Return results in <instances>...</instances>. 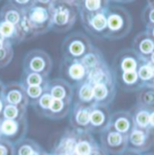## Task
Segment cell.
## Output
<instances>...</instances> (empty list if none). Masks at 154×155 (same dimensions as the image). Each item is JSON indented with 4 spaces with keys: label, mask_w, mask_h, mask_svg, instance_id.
Returning a JSON list of instances; mask_svg holds the SVG:
<instances>
[{
    "label": "cell",
    "mask_w": 154,
    "mask_h": 155,
    "mask_svg": "<svg viewBox=\"0 0 154 155\" xmlns=\"http://www.w3.org/2000/svg\"><path fill=\"white\" fill-rule=\"evenodd\" d=\"M51 29L50 5L34 3L24 10V18L20 25V33L24 41L44 35Z\"/></svg>",
    "instance_id": "obj_1"
},
{
    "label": "cell",
    "mask_w": 154,
    "mask_h": 155,
    "mask_svg": "<svg viewBox=\"0 0 154 155\" xmlns=\"http://www.w3.org/2000/svg\"><path fill=\"white\" fill-rule=\"evenodd\" d=\"M51 15V29L62 34L70 31L75 25L77 7L66 0H53L50 5Z\"/></svg>",
    "instance_id": "obj_2"
},
{
    "label": "cell",
    "mask_w": 154,
    "mask_h": 155,
    "mask_svg": "<svg viewBox=\"0 0 154 155\" xmlns=\"http://www.w3.org/2000/svg\"><path fill=\"white\" fill-rule=\"evenodd\" d=\"M106 20L107 29L106 39L114 41L123 38L132 30V16L123 7L110 6L106 11Z\"/></svg>",
    "instance_id": "obj_3"
},
{
    "label": "cell",
    "mask_w": 154,
    "mask_h": 155,
    "mask_svg": "<svg viewBox=\"0 0 154 155\" xmlns=\"http://www.w3.org/2000/svg\"><path fill=\"white\" fill-rule=\"evenodd\" d=\"M93 47L88 36L81 32H74L67 35L62 42L61 52L63 60H81Z\"/></svg>",
    "instance_id": "obj_4"
},
{
    "label": "cell",
    "mask_w": 154,
    "mask_h": 155,
    "mask_svg": "<svg viewBox=\"0 0 154 155\" xmlns=\"http://www.w3.org/2000/svg\"><path fill=\"white\" fill-rule=\"evenodd\" d=\"M24 72H34L48 78L52 69V60L44 51L35 49L30 51L23 62Z\"/></svg>",
    "instance_id": "obj_5"
},
{
    "label": "cell",
    "mask_w": 154,
    "mask_h": 155,
    "mask_svg": "<svg viewBox=\"0 0 154 155\" xmlns=\"http://www.w3.org/2000/svg\"><path fill=\"white\" fill-rule=\"evenodd\" d=\"M106 11L97 13H86L79 11L81 24L84 29L96 38L106 39L107 29Z\"/></svg>",
    "instance_id": "obj_6"
},
{
    "label": "cell",
    "mask_w": 154,
    "mask_h": 155,
    "mask_svg": "<svg viewBox=\"0 0 154 155\" xmlns=\"http://www.w3.org/2000/svg\"><path fill=\"white\" fill-rule=\"evenodd\" d=\"M143 58L138 55L133 49H125L120 51L114 60L113 72H126L137 71L143 61Z\"/></svg>",
    "instance_id": "obj_7"
},
{
    "label": "cell",
    "mask_w": 154,
    "mask_h": 155,
    "mask_svg": "<svg viewBox=\"0 0 154 155\" xmlns=\"http://www.w3.org/2000/svg\"><path fill=\"white\" fill-rule=\"evenodd\" d=\"M3 101L4 104L13 105L25 109L30 104L25 86L17 82H11L5 85Z\"/></svg>",
    "instance_id": "obj_8"
},
{
    "label": "cell",
    "mask_w": 154,
    "mask_h": 155,
    "mask_svg": "<svg viewBox=\"0 0 154 155\" xmlns=\"http://www.w3.org/2000/svg\"><path fill=\"white\" fill-rule=\"evenodd\" d=\"M87 81L92 86L97 84H116V78L106 61L88 71Z\"/></svg>",
    "instance_id": "obj_9"
},
{
    "label": "cell",
    "mask_w": 154,
    "mask_h": 155,
    "mask_svg": "<svg viewBox=\"0 0 154 155\" xmlns=\"http://www.w3.org/2000/svg\"><path fill=\"white\" fill-rule=\"evenodd\" d=\"M62 67H64L62 71L65 77L70 78L73 82H76V86L87 80L88 71L83 65L80 60H63Z\"/></svg>",
    "instance_id": "obj_10"
},
{
    "label": "cell",
    "mask_w": 154,
    "mask_h": 155,
    "mask_svg": "<svg viewBox=\"0 0 154 155\" xmlns=\"http://www.w3.org/2000/svg\"><path fill=\"white\" fill-rule=\"evenodd\" d=\"M47 90L54 99L72 101L74 96L72 86L63 78H55L49 81Z\"/></svg>",
    "instance_id": "obj_11"
},
{
    "label": "cell",
    "mask_w": 154,
    "mask_h": 155,
    "mask_svg": "<svg viewBox=\"0 0 154 155\" xmlns=\"http://www.w3.org/2000/svg\"><path fill=\"white\" fill-rule=\"evenodd\" d=\"M133 50L143 59L148 60L154 51V40L146 31L139 33L133 41Z\"/></svg>",
    "instance_id": "obj_12"
},
{
    "label": "cell",
    "mask_w": 154,
    "mask_h": 155,
    "mask_svg": "<svg viewBox=\"0 0 154 155\" xmlns=\"http://www.w3.org/2000/svg\"><path fill=\"white\" fill-rule=\"evenodd\" d=\"M24 18V10L17 7L14 4L8 2L5 4L0 10V21L7 22L16 27L19 32L22 41H24L23 37L20 33V25Z\"/></svg>",
    "instance_id": "obj_13"
},
{
    "label": "cell",
    "mask_w": 154,
    "mask_h": 155,
    "mask_svg": "<svg viewBox=\"0 0 154 155\" xmlns=\"http://www.w3.org/2000/svg\"><path fill=\"white\" fill-rule=\"evenodd\" d=\"M95 103L101 106H107L116 97V84H97L93 86Z\"/></svg>",
    "instance_id": "obj_14"
},
{
    "label": "cell",
    "mask_w": 154,
    "mask_h": 155,
    "mask_svg": "<svg viewBox=\"0 0 154 155\" xmlns=\"http://www.w3.org/2000/svg\"><path fill=\"white\" fill-rule=\"evenodd\" d=\"M115 78L116 81V79L118 80L121 87L126 91H139L142 87H145L139 78L137 71L116 73Z\"/></svg>",
    "instance_id": "obj_15"
},
{
    "label": "cell",
    "mask_w": 154,
    "mask_h": 155,
    "mask_svg": "<svg viewBox=\"0 0 154 155\" xmlns=\"http://www.w3.org/2000/svg\"><path fill=\"white\" fill-rule=\"evenodd\" d=\"M110 126L121 134H127L134 125L133 116L127 111H117L110 116Z\"/></svg>",
    "instance_id": "obj_16"
},
{
    "label": "cell",
    "mask_w": 154,
    "mask_h": 155,
    "mask_svg": "<svg viewBox=\"0 0 154 155\" xmlns=\"http://www.w3.org/2000/svg\"><path fill=\"white\" fill-rule=\"evenodd\" d=\"M94 105L75 103L71 115V123L77 127L90 126V111Z\"/></svg>",
    "instance_id": "obj_17"
},
{
    "label": "cell",
    "mask_w": 154,
    "mask_h": 155,
    "mask_svg": "<svg viewBox=\"0 0 154 155\" xmlns=\"http://www.w3.org/2000/svg\"><path fill=\"white\" fill-rule=\"evenodd\" d=\"M110 116L107 106L95 104L90 111V126L100 128L107 125L110 121Z\"/></svg>",
    "instance_id": "obj_18"
},
{
    "label": "cell",
    "mask_w": 154,
    "mask_h": 155,
    "mask_svg": "<svg viewBox=\"0 0 154 155\" xmlns=\"http://www.w3.org/2000/svg\"><path fill=\"white\" fill-rule=\"evenodd\" d=\"M70 105H71V101L53 98L49 109L45 111L42 115L55 119L62 118L67 116V114L69 113Z\"/></svg>",
    "instance_id": "obj_19"
},
{
    "label": "cell",
    "mask_w": 154,
    "mask_h": 155,
    "mask_svg": "<svg viewBox=\"0 0 154 155\" xmlns=\"http://www.w3.org/2000/svg\"><path fill=\"white\" fill-rule=\"evenodd\" d=\"M75 97H76L75 103L87 104V105L96 104L94 100L93 86L87 80L77 85Z\"/></svg>",
    "instance_id": "obj_20"
},
{
    "label": "cell",
    "mask_w": 154,
    "mask_h": 155,
    "mask_svg": "<svg viewBox=\"0 0 154 155\" xmlns=\"http://www.w3.org/2000/svg\"><path fill=\"white\" fill-rule=\"evenodd\" d=\"M109 7V0H82L77 9L86 13H97L106 11Z\"/></svg>",
    "instance_id": "obj_21"
},
{
    "label": "cell",
    "mask_w": 154,
    "mask_h": 155,
    "mask_svg": "<svg viewBox=\"0 0 154 155\" xmlns=\"http://www.w3.org/2000/svg\"><path fill=\"white\" fill-rule=\"evenodd\" d=\"M137 105L152 111L154 110V87L145 86L137 93Z\"/></svg>",
    "instance_id": "obj_22"
},
{
    "label": "cell",
    "mask_w": 154,
    "mask_h": 155,
    "mask_svg": "<svg viewBox=\"0 0 154 155\" xmlns=\"http://www.w3.org/2000/svg\"><path fill=\"white\" fill-rule=\"evenodd\" d=\"M137 72L144 86L152 87V81L154 79V63L150 59L143 60L137 70Z\"/></svg>",
    "instance_id": "obj_23"
},
{
    "label": "cell",
    "mask_w": 154,
    "mask_h": 155,
    "mask_svg": "<svg viewBox=\"0 0 154 155\" xmlns=\"http://www.w3.org/2000/svg\"><path fill=\"white\" fill-rule=\"evenodd\" d=\"M105 141L109 149L113 151H119L123 149L124 146L125 137L123 135V134L117 132L110 126V128L106 131Z\"/></svg>",
    "instance_id": "obj_24"
},
{
    "label": "cell",
    "mask_w": 154,
    "mask_h": 155,
    "mask_svg": "<svg viewBox=\"0 0 154 155\" xmlns=\"http://www.w3.org/2000/svg\"><path fill=\"white\" fill-rule=\"evenodd\" d=\"M132 110H133L132 116L134 125L140 128L150 127V115H151L150 110L139 105H136Z\"/></svg>",
    "instance_id": "obj_25"
},
{
    "label": "cell",
    "mask_w": 154,
    "mask_h": 155,
    "mask_svg": "<svg viewBox=\"0 0 154 155\" xmlns=\"http://www.w3.org/2000/svg\"><path fill=\"white\" fill-rule=\"evenodd\" d=\"M147 128L135 127L132 130L130 134V142L133 147L136 148H144L147 147L149 142V132L146 131Z\"/></svg>",
    "instance_id": "obj_26"
},
{
    "label": "cell",
    "mask_w": 154,
    "mask_h": 155,
    "mask_svg": "<svg viewBox=\"0 0 154 155\" xmlns=\"http://www.w3.org/2000/svg\"><path fill=\"white\" fill-rule=\"evenodd\" d=\"M104 61H105V59H104L102 52L95 46L92 48V50L88 53H87L80 60V61L87 69L88 71L90 70H92L93 68H95L96 66H97L98 64H100L101 62H103Z\"/></svg>",
    "instance_id": "obj_27"
},
{
    "label": "cell",
    "mask_w": 154,
    "mask_h": 155,
    "mask_svg": "<svg viewBox=\"0 0 154 155\" xmlns=\"http://www.w3.org/2000/svg\"><path fill=\"white\" fill-rule=\"evenodd\" d=\"M47 78H48L43 77L37 73L25 72L22 79V84L25 86V87L28 86H41L47 87L49 83V80Z\"/></svg>",
    "instance_id": "obj_28"
},
{
    "label": "cell",
    "mask_w": 154,
    "mask_h": 155,
    "mask_svg": "<svg viewBox=\"0 0 154 155\" xmlns=\"http://www.w3.org/2000/svg\"><path fill=\"white\" fill-rule=\"evenodd\" d=\"M52 97L50 94V92L47 90V88L45 89V91L43 92V94L39 97L36 102H34V104H32V106L34 107V108L40 113V114H43L45 111H47L52 102Z\"/></svg>",
    "instance_id": "obj_29"
},
{
    "label": "cell",
    "mask_w": 154,
    "mask_h": 155,
    "mask_svg": "<svg viewBox=\"0 0 154 155\" xmlns=\"http://www.w3.org/2000/svg\"><path fill=\"white\" fill-rule=\"evenodd\" d=\"M14 56V50H13V44L5 41L3 44V46L0 48V68H4L7 66Z\"/></svg>",
    "instance_id": "obj_30"
},
{
    "label": "cell",
    "mask_w": 154,
    "mask_h": 155,
    "mask_svg": "<svg viewBox=\"0 0 154 155\" xmlns=\"http://www.w3.org/2000/svg\"><path fill=\"white\" fill-rule=\"evenodd\" d=\"M25 110H26L25 108H22V107L13 106V105L5 104L4 109H3V116L5 119H10V120L22 119L23 116H25Z\"/></svg>",
    "instance_id": "obj_31"
},
{
    "label": "cell",
    "mask_w": 154,
    "mask_h": 155,
    "mask_svg": "<svg viewBox=\"0 0 154 155\" xmlns=\"http://www.w3.org/2000/svg\"><path fill=\"white\" fill-rule=\"evenodd\" d=\"M18 124L16 120L4 119L0 124V130L3 134L6 135H13L17 132Z\"/></svg>",
    "instance_id": "obj_32"
},
{
    "label": "cell",
    "mask_w": 154,
    "mask_h": 155,
    "mask_svg": "<svg viewBox=\"0 0 154 155\" xmlns=\"http://www.w3.org/2000/svg\"><path fill=\"white\" fill-rule=\"evenodd\" d=\"M46 88L47 87H41V86H28V87H25L26 94H27V97L29 98V102H30L31 105L37 101V99L43 94V92L45 91Z\"/></svg>",
    "instance_id": "obj_33"
},
{
    "label": "cell",
    "mask_w": 154,
    "mask_h": 155,
    "mask_svg": "<svg viewBox=\"0 0 154 155\" xmlns=\"http://www.w3.org/2000/svg\"><path fill=\"white\" fill-rule=\"evenodd\" d=\"M142 20L146 25H154V5H147L142 13Z\"/></svg>",
    "instance_id": "obj_34"
},
{
    "label": "cell",
    "mask_w": 154,
    "mask_h": 155,
    "mask_svg": "<svg viewBox=\"0 0 154 155\" xmlns=\"http://www.w3.org/2000/svg\"><path fill=\"white\" fill-rule=\"evenodd\" d=\"M76 155H89L92 153V148L87 141L78 142L75 148Z\"/></svg>",
    "instance_id": "obj_35"
},
{
    "label": "cell",
    "mask_w": 154,
    "mask_h": 155,
    "mask_svg": "<svg viewBox=\"0 0 154 155\" xmlns=\"http://www.w3.org/2000/svg\"><path fill=\"white\" fill-rule=\"evenodd\" d=\"M8 2L12 3L15 5H16L17 7L25 10V9L30 7L31 5H33L35 3V0H8Z\"/></svg>",
    "instance_id": "obj_36"
},
{
    "label": "cell",
    "mask_w": 154,
    "mask_h": 155,
    "mask_svg": "<svg viewBox=\"0 0 154 155\" xmlns=\"http://www.w3.org/2000/svg\"><path fill=\"white\" fill-rule=\"evenodd\" d=\"M19 155H32L34 153L32 148L28 145H24L19 149Z\"/></svg>",
    "instance_id": "obj_37"
},
{
    "label": "cell",
    "mask_w": 154,
    "mask_h": 155,
    "mask_svg": "<svg viewBox=\"0 0 154 155\" xmlns=\"http://www.w3.org/2000/svg\"><path fill=\"white\" fill-rule=\"evenodd\" d=\"M146 32L149 34V35L154 40V25H146Z\"/></svg>",
    "instance_id": "obj_38"
},
{
    "label": "cell",
    "mask_w": 154,
    "mask_h": 155,
    "mask_svg": "<svg viewBox=\"0 0 154 155\" xmlns=\"http://www.w3.org/2000/svg\"><path fill=\"white\" fill-rule=\"evenodd\" d=\"M52 1L53 0H35V3H38V4H41V5H51Z\"/></svg>",
    "instance_id": "obj_39"
},
{
    "label": "cell",
    "mask_w": 154,
    "mask_h": 155,
    "mask_svg": "<svg viewBox=\"0 0 154 155\" xmlns=\"http://www.w3.org/2000/svg\"><path fill=\"white\" fill-rule=\"evenodd\" d=\"M150 127L154 129V110L151 111V115H150Z\"/></svg>",
    "instance_id": "obj_40"
},
{
    "label": "cell",
    "mask_w": 154,
    "mask_h": 155,
    "mask_svg": "<svg viewBox=\"0 0 154 155\" xmlns=\"http://www.w3.org/2000/svg\"><path fill=\"white\" fill-rule=\"evenodd\" d=\"M0 155H7V148L0 144Z\"/></svg>",
    "instance_id": "obj_41"
},
{
    "label": "cell",
    "mask_w": 154,
    "mask_h": 155,
    "mask_svg": "<svg viewBox=\"0 0 154 155\" xmlns=\"http://www.w3.org/2000/svg\"><path fill=\"white\" fill-rule=\"evenodd\" d=\"M66 1H68V2H70V3H71L72 5H76L77 7L79 6V5H80V4H81V2H82V0H66Z\"/></svg>",
    "instance_id": "obj_42"
},
{
    "label": "cell",
    "mask_w": 154,
    "mask_h": 155,
    "mask_svg": "<svg viewBox=\"0 0 154 155\" xmlns=\"http://www.w3.org/2000/svg\"><path fill=\"white\" fill-rule=\"evenodd\" d=\"M4 90H5V85L0 81V99H2V100H3Z\"/></svg>",
    "instance_id": "obj_43"
},
{
    "label": "cell",
    "mask_w": 154,
    "mask_h": 155,
    "mask_svg": "<svg viewBox=\"0 0 154 155\" xmlns=\"http://www.w3.org/2000/svg\"><path fill=\"white\" fill-rule=\"evenodd\" d=\"M4 106H5V104H4V101L2 100V99H0V114L3 112V109H4Z\"/></svg>",
    "instance_id": "obj_44"
},
{
    "label": "cell",
    "mask_w": 154,
    "mask_h": 155,
    "mask_svg": "<svg viewBox=\"0 0 154 155\" xmlns=\"http://www.w3.org/2000/svg\"><path fill=\"white\" fill-rule=\"evenodd\" d=\"M134 0H118V3H130Z\"/></svg>",
    "instance_id": "obj_45"
},
{
    "label": "cell",
    "mask_w": 154,
    "mask_h": 155,
    "mask_svg": "<svg viewBox=\"0 0 154 155\" xmlns=\"http://www.w3.org/2000/svg\"><path fill=\"white\" fill-rule=\"evenodd\" d=\"M147 3H148V5H154V0H147Z\"/></svg>",
    "instance_id": "obj_46"
},
{
    "label": "cell",
    "mask_w": 154,
    "mask_h": 155,
    "mask_svg": "<svg viewBox=\"0 0 154 155\" xmlns=\"http://www.w3.org/2000/svg\"><path fill=\"white\" fill-rule=\"evenodd\" d=\"M150 60H151V61H152V62H153V63H154V51H153V52H152V56L150 57Z\"/></svg>",
    "instance_id": "obj_47"
},
{
    "label": "cell",
    "mask_w": 154,
    "mask_h": 155,
    "mask_svg": "<svg viewBox=\"0 0 154 155\" xmlns=\"http://www.w3.org/2000/svg\"><path fill=\"white\" fill-rule=\"evenodd\" d=\"M109 1H110V2L113 1V2H117V3H118V0H109Z\"/></svg>",
    "instance_id": "obj_48"
},
{
    "label": "cell",
    "mask_w": 154,
    "mask_h": 155,
    "mask_svg": "<svg viewBox=\"0 0 154 155\" xmlns=\"http://www.w3.org/2000/svg\"><path fill=\"white\" fill-rule=\"evenodd\" d=\"M32 155H39V154H38V153H33Z\"/></svg>",
    "instance_id": "obj_49"
},
{
    "label": "cell",
    "mask_w": 154,
    "mask_h": 155,
    "mask_svg": "<svg viewBox=\"0 0 154 155\" xmlns=\"http://www.w3.org/2000/svg\"><path fill=\"white\" fill-rule=\"evenodd\" d=\"M126 155H135V154H134V153H133H133H128V154H126Z\"/></svg>",
    "instance_id": "obj_50"
},
{
    "label": "cell",
    "mask_w": 154,
    "mask_h": 155,
    "mask_svg": "<svg viewBox=\"0 0 154 155\" xmlns=\"http://www.w3.org/2000/svg\"><path fill=\"white\" fill-rule=\"evenodd\" d=\"M152 87H154V79H153V81H152Z\"/></svg>",
    "instance_id": "obj_51"
},
{
    "label": "cell",
    "mask_w": 154,
    "mask_h": 155,
    "mask_svg": "<svg viewBox=\"0 0 154 155\" xmlns=\"http://www.w3.org/2000/svg\"></svg>",
    "instance_id": "obj_52"
}]
</instances>
